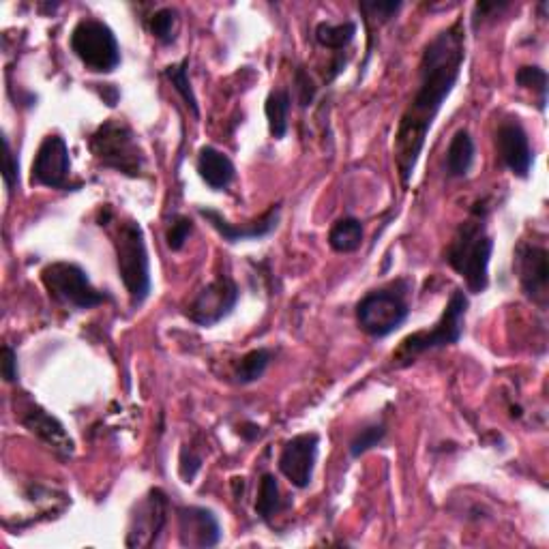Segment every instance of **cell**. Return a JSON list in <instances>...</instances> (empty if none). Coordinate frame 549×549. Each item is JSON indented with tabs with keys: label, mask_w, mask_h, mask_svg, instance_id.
<instances>
[{
	"label": "cell",
	"mask_w": 549,
	"mask_h": 549,
	"mask_svg": "<svg viewBox=\"0 0 549 549\" xmlns=\"http://www.w3.org/2000/svg\"><path fill=\"white\" fill-rule=\"evenodd\" d=\"M464 61L466 28L462 20L444 28L423 48L417 93H414L402 114L393 146L399 181L404 187L412 181V174L417 170L419 157L427 142V133L438 118L444 101L453 93L459 76H462Z\"/></svg>",
	"instance_id": "obj_1"
},
{
	"label": "cell",
	"mask_w": 549,
	"mask_h": 549,
	"mask_svg": "<svg viewBox=\"0 0 549 549\" xmlns=\"http://www.w3.org/2000/svg\"><path fill=\"white\" fill-rule=\"evenodd\" d=\"M494 254V239L487 230L485 209H472L470 217L457 226L444 251V262L464 279L468 292L483 294L489 286V262Z\"/></svg>",
	"instance_id": "obj_2"
},
{
	"label": "cell",
	"mask_w": 549,
	"mask_h": 549,
	"mask_svg": "<svg viewBox=\"0 0 549 549\" xmlns=\"http://www.w3.org/2000/svg\"><path fill=\"white\" fill-rule=\"evenodd\" d=\"M468 296L462 288H455L449 296L447 307H444L442 316L429 331H417L402 339V344L391 354V367L402 369L412 365L419 359L421 354L436 350V348H447L457 344L464 335L466 326V314H468Z\"/></svg>",
	"instance_id": "obj_3"
},
{
	"label": "cell",
	"mask_w": 549,
	"mask_h": 549,
	"mask_svg": "<svg viewBox=\"0 0 549 549\" xmlns=\"http://www.w3.org/2000/svg\"><path fill=\"white\" fill-rule=\"evenodd\" d=\"M114 251L118 264V277L129 294L131 307L138 309L146 303L153 290L151 258L144 239V230L136 219H125L116 226Z\"/></svg>",
	"instance_id": "obj_4"
},
{
	"label": "cell",
	"mask_w": 549,
	"mask_h": 549,
	"mask_svg": "<svg viewBox=\"0 0 549 549\" xmlns=\"http://www.w3.org/2000/svg\"><path fill=\"white\" fill-rule=\"evenodd\" d=\"M410 290L412 281L399 277L387 286L367 292L356 303V324H359V329L374 339L395 333L410 316Z\"/></svg>",
	"instance_id": "obj_5"
},
{
	"label": "cell",
	"mask_w": 549,
	"mask_h": 549,
	"mask_svg": "<svg viewBox=\"0 0 549 549\" xmlns=\"http://www.w3.org/2000/svg\"><path fill=\"white\" fill-rule=\"evenodd\" d=\"M88 148L99 166L129 178H142L146 155L138 142L136 131L125 121L110 118L103 121L88 138Z\"/></svg>",
	"instance_id": "obj_6"
},
{
	"label": "cell",
	"mask_w": 549,
	"mask_h": 549,
	"mask_svg": "<svg viewBox=\"0 0 549 549\" xmlns=\"http://www.w3.org/2000/svg\"><path fill=\"white\" fill-rule=\"evenodd\" d=\"M41 284L54 301L73 309H93L112 301V296L93 286L91 277L76 262H52L43 266Z\"/></svg>",
	"instance_id": "obj_7"
},
{
	"label": "cell",
	"mask_w": 549,
	"mask_h": 549,
	"mask_svg": "<svg viewBox=\"0 0 549 549\" xmlns=\"http://www.w3.org/2000/svg\"><path fill=\"white\" fill-rule=\"evenodd\" d=\"M69 48L93 73H112L121 65V46L114 31L97 18H82L73 26Z\"/></svg>",
	"instance_id": "obj_8"
},
{
	"label": "cell",
	"mask_w": 549,
	"mask_h": 549,
	"mask_svg": "<svg viewBox=\"0 0 549 549\" xmlns=\"http://www.w3.org/2000/svg\"><path fill=\"white\" fill-rule=\"evenodd\" d=\"M13 408H16V419L20 421V425H24L28 432L37 436L56 455L69 459L73 451H76V444H73L71 436L67 434L65 425L46 408L39 406L31 395L16 393V397H13Z\"/></svg>",
	"instance_id": "obj_9"
},
{
	"label": "cell",
	"mask_w": 549,
	"mask_h": 549,
	"mask_svg": "<svg viewBox=\"0 0 549 549\" xmlns=\"http://www.w3.org/2000/svg\"><path fill=\"white\" fill-rule=\"evenodd\" d=\"M239 296L241 292L236 281L228 273H221L194 296V301L187 305L185 316L194 324L209 329L232 314Z\"/></svg>",
	"instance_id": "obj_10"
},
{
	"label": "cell",
	"mask_w": 549,
	"mask_h": 549,
	"mask_svg": "<svg viewBox=\"0 0 549 549\" xmlns=\"http://www.w3.org/2000/svg\"><path fill=\"white\" fill-rule=\"evenodd\" d=\"M170 515V500L166 492L153 487L131 515L127 532V547H153L159 543L161 532L166 530Z\"/></svg>",
	"instance_id": "obj_11"
},
{
	"label": "cell",
	"mask_w": 549,
	"mask_h": 549,
	"mask_svg": "<svg viewBox=\"0 0 549 549\" xmlns=\"http://www.w3.org/2000/svg\"><path fill=\"white\" fill-rule=\"evenodd\" d=\"M515 273L519 277V286H522L528 299L539 305L541 309L547 307L549 299V254L547 249L539 243L522 241L515 249Z\"/></svg>",
	"instance_id": "obj_12"
},
{
	"label": "cell",
	"mask_w": 549,
	"mask_h": 549,
	"mask_svg": "<svg viewBox=\"0 0 549 549\" xmlns=\"http://www.w3.org/2000/svg\"><path fill=\"white\" fill-rule=\"evenodd\" d=\"M71 176V157L69 146L63 136L50 133L43 138L37 148L35 161L31 166V185L50 187V189H67Z\"/></svg>",
	"instance_id": "obj_13"
},
{
	"label": "cell",
	"mask_w": 549,
	"mask_h": 549,
	"mask_svg": "<svg viewBox=\"0 0 549 549\" xmlns=\"http://www.w3.org/2000/svg\"><path fill=\"white\" fill-rule=\"evenodd\" d=\"M320 436L307 432L290 438L279 455V472L299 489H305L314 481V468L318 462Z\"/></svg>",
	"instance_id": "obj_14"
},
{
	"label": "cell",
	"mask_w": 549,
	"mask_h": 549,
	"mask_svg": "<svg viewBox=\"0 0 549 549\" xmlns=\"http://www.w3.org/2000/svg\"><path fill=\"white\" fill-rule=\"evenodd\" d=\"M496 153L500 161L511 170L517 178H528L534 166V153L530 146V138L519 123L517 116H509L500 121L496 129Z\"/></svg>",
	"instance_id": "obj_15"
},
{
	"label": "cell",
	"mask_w": 549,
	"mask_h": 549,
	"mask_svg": "<svg viewBox=\"0 0 549 549\" xmlns=\"http://www.w3.org/2000/svg\"><path fill=\"white\" fill-rule=\"evenodd\" d=\"M178 539L183 547L209 549L221 541V524L211 509L178 507L176 509Z\"/></svg>",
	"instance_id": "obj_16"
},
{
	"label": "cell",
	"mask_w": 549,
	"mask_h": 549,
	"mask_svg": "<svg viewBox=\"0 0 549 549\" xmlns=\"http://www.w3.org/2000/svg\"><path fill=\"white\" fill-rule=\"evenodd\" d=\"M198 213L209 221V224L217 230L221 239L228 243H241V241H260L264 236H269L277 226L281 217V204H273L269 211H266L260 219L251 221L247 226H234L230 221L215 209L209 206H200Z\"/></svg>",
	"instance_id": "obj_17"
},
{
	"label": "cell",
	"mask_w": 549,
	"mask_h": 549,
	"mask_svg": "<svg viewBox=\"0 0 549 549\" xmlns=\"http://www.w3.org/2000/svg\"><path fill=\"white\" fill-rule=\"evenodd\" d=\"M196 168L202 181L209 185L213 191H224L232 185L236 178V168L232 159L221 153L215 146H202L198 153Z\"/></svg>",
	"instance_id": "obj_18"
},
{
	"label": "cell",
	"mask_w": 549,
	"mask_h": 549,
	"mask_svg": "<svg viewBox=\"0 0 549 549\" xmlns=\"http://www.w3.org/2000/svg\"><path fill=\"white\" fill-rule=\"evenodd\" d=\"M474 155H477V146H474L470 131L468 129L455 131V136L449 142L447 155H444V172H447L449 178L468 176L474 163Z\"/></svg>",
	"instance_id": "obj_19"
},
{
	"label": "cell",
	"mask_w": 549,
	"mask_h": 549,
	"mask_svg": "<svg viewBox=\"0 0 549 549\" xmlns=\"http://www.w3.org/2000/svg\"><path fill=\"white\" fill-rule=\"evenodd\" d=\"M365 230L361 219L341 217L329 230V245L337 254H354L363 245Z\"/></svg>",
	"instance_id": "obj_20"
},
{
	"label": "cell",
	"mask_w": 549,
	"mask_h": 549,
	"mask_svg": "<svg viewBox=\"0 0 549 549\" xmlns=\"http://www.w3.org/2000/svg\"><path fill=\"white\" fill-rule=\"evenodd\" d=\"M292 108V97L286 88H275L269 93L264 103V114L266 121H269V131L275 140L286 138L288 133V116Z\"/></svg>",
	"instance_id": "obj_21"
},
{
	"label": "cell",
	"mask_w": 549,
	"mask_h": 549,
	"mask_svg": "<svg viewBox=\"0 0 549 549\" xmlns=\"http://www.w3.org/2000/svg\"><path fill=\"white\" fill-rule=\"evenodd\" d=\"M273 356H275V352L271 348H256V350L247 352L234 369L236 382L239 384L258 382L266 374V369H269Z\"/></svg>",
	"instance_id": "obj_22"
},
{
	"label": "cell",
	"mask_w": 549,
	"mask_h": 549,
	"mask_svg": "<svg viewBox=\"0 0 549 549\" xmlns=\"http://www.w3.org/2000/svg\"><path fill=\"white\" fill-rule=\"evenodd\" d=\"M281 507H284V502H281V492H279V483L275 479V474L264 472L258 485L256 513L264 524H271V519L275 517V513L281 511Z\"/></svg>",
	"instance_id": "obj_23"
},
{
	"label": "cell",
	"mask_w": 549,
	"mask_h": 549,
	"mask_svg": "<svg viewBox=\"0 0 549 549\" xmlns=\"http://www.w3.org/2000/svg\"><path fill=\"white\" fill-rule=\"evenodd\" d=\"M356 35V24L352 20L331 24V22H320L316 26V41L322 48H329L335 52L346 50Z\"/></svg>",
	"instance_id": "obj_24"
},
{
	"label": "cell",
	"mask_w": 549,
	"mask_h": 549,
	"mask_svg": "<svg viewBox=\"0 0 549 549\" xmlns=\"http://www.w3.org/2000/svg\"><path fill=\"white\" fill-rule=\"evenodd\" d=\"M187 69H189V58H183L181 63H174V65H168L166 69H163V76L170 80V84L174 86V91L181 95V99L185 101V106L191 110V114L198 118L200 116L198 97L194 93V88H191Z\"/></svg>",
	"instance_id": "obj_25"
},
{
	"label": "cell",
	"mask_w": 549,
	"mask_h": 549,
	"mask_svg": "<svg viewBox=\"0 0 549 549\" xmlns=\"http://www.w3.org/2000/svg\"><path fill=\"white\" fill-rule=\"evenodd\" d=\"M176 24H178V11L174 7H161L157 9L151 18H148V31L151 35L163 43V46H170L176 39Z\"/></svg>",
	"instance_id": "obj_26"
},
{
	"label": "cell",
	"mask_w": 549,
	"mask_h": 549,
	"mask_svg": "<svg viewBox=\"0 0 549 549\" xmlns=\"http://www.w3.org/2000/svg\"><path fill=\"white\" fill-rule=\"evenodd\" d=\"M515 82L522 88H526V91L539 95V110L543 112L547 103V71L537 65L519 67L515 73Z\"/></svg>",
	"instance_id": "obj_27"
},
{
	"label": "cell",
	"mask_w": 549,
	"mask_h": 549,
	"mask_svg": "<svg viewBox=\"0 0 549 549\" xmlns=\"http://www.w3.org/2000/svg\"><path fill=\"white\" fill-rule=\"evenodd\" d=\"M384 436H387V425H384L382 421L363 427L361 432H356V436L350 440V447H348L350 455L352 457H361L367 451L376 449L378 444L384 440Z\"/></svg>",
	"instance_id": "obj_28"
},
{
	"label": "cell",
	"mask_w": 549,
	"mask_h": 549,
	"mask_svg": "<svg viewBox=\"0 0 549 549\" xmlns=\"http://www.w3.org/2000/svg\"><path fill=\"white\" fill-rule=\"evenodd\" d=\"M191 230H194V224H191V219L185 215H176L170 221V228L166 232V243L172 251H181L189 239Z\"/></svg>",
	"instance_id": "obj_29"
},
{
	"label": "cell",
	"mask_w": 549,
	"mask_h": 549,
	"mask_svg": "<svg viewBox=\"0 0 549 549\" xmlns=\"http://www.w3.org/2000/svg\"><path fill=\"white\" fill-rule=\"evenodd\" d=\"M294 91H296V97H299L301 108L311 106V103H314V99H316L318 86H316L314 78H311L305 71V67H299L294 73Z\"/></svg>",
	"instance_id": "obj_30"
},
{
	"label": "cell",
	"mask_w": 549,
	"mask_h": 549,
	"mask_svg": "<svg viewBox=\"0 0 549 549\" xmlns=\"http://www.w3.org/2000/svg\"><path fill=\"white\" fill-rule=\"evenodd\" d=\"M402 7H404L402 3H393V0H387V3H376V0H374V3H361L359 5V9L365 13L369 20H376L380 24L395 18Z\"/></svg>",
	"instance_id": "obj_31"
},
{
	"label": "cell",
	"mask_w": 549,
	"mask_h": 549,
	"mask_svg": "<svg viewBox=\"0 0 549 549\" xmlns=\"http://www.w3.org/2000/svg\"><path fill=\"white\" fill-rule=\"evenodd\" d=\"M3 142H5V172H3V178H5V185L9 189V194H16L18 183H20V161H18L16 153H13L9 138H5Z\"/></svg>",
	"instance_id": "obj_32"
},
{
	"label": "cell",
	"mask_w": 549,
	"mask_h": 549,
	"mask_svg": "<svg viewBox=\"0 0 549 549\" xmlns=\"http://www.w3.org/2000/svg\"><path fill=\"white\" fill-rule=\"evenodd\" d=\"M202 466V457L194 453V449H183L181 451V477L185 479V483H191L196 479V474Z\"/></svg>",
	"instance_id": "obj_33"
},
{
	"label": "cell",
	"mask_w": 549,
	"mask_h": 549,
	"mask_svg": "<svg viewBox=\"0 0 549 549\" xmlns=\"http://www.w3.org/2000/svg\"><path fill=\"white\" fill-rule=\"evenodd\" d=\"M3 378L9 384H16L20 378L18 372V352L11 346H3Z\"/></svg>",
	"instance_id": "obj_34"
},
{
	"label": "cell",
	"mask_w": 549,
	"mask_h": 549,
	"mask_svg": "<svg viewBox=\"0 0 549 549\" xmlns=\"http://www.w3.org/2000/svg\"><path fill=\"white\" fill-rule=\"evenodd\" d=\"M262 434H264V432H262V427L256 425V423H251V421L239 425V436L245 438L247 442H254V440L262 438Z\"/></svg>",
	"instance_id": "obj_35"
},
{
	"label": "cell",
	"mask_w": 549,
	"mask_h": 549,
	"mask_svg": "<svg viewBox=\"0 0 549 549\" xmlns=\"http://www.w3.org/2000/svg\"><path fill=\"white\" fill-rule=\"evenodd\" d=\"M101 97L106 99V103L110 108H114L118 103V97H121V93H118V88L114 84H101Z\"/></svg>",
	"instance_id": "obj_36"
}]
</instances>
